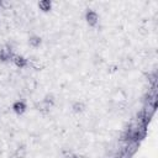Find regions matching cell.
Here are the masks:
<instances>
[{
  "mask_svg": "<svg viewBox=\"0 0 158 158\" xmlns=\"http://www.w3.org/2000/svg\"><path fill=\"white\" fill-rule=\"evenodd\" d=\"M11 58H14V53L11 52V49H9V48L0 49V60L6 62V60H9Z\"/></svg>",
  "mask_w": 158,
  "mask_h": 158,
  "instance_id": "7a4b0ae2",
  "label": "cell"
},
{
  "mask_svg": "<svg viewBox=\"0 0 158 158\" xmlns=\"http://www.w3.org/2000/svg\"><path fill=\"white\" fill-rule=\"evenodd\" d=\"M38 6L41 7V10L48 11V10H51L52 4H51V1H48V0H43V1H40V2H38Z\"/></svg>",
  "mask_w": 158,
  "mask_h": 158,
  "instance_id": "5b68a950",
  "label": "cell"
},
{
  "mask_svg": "<svg viewBox=\"0 0 158 158\" xmlns=\"http://www.w3.org/2000/svg\"><path fill=\"white\" fill-rule=\"evenodd\" d=\"M28 42H30V44L32 47H38L41 44V38L37 37V36H32V37H30V41Z\"/></svg>",
  "mask_w": 158,
  "mask_h": 158,
  "instance_id": "8992f818",
  "label": "cell"
},
{
  "mask_svg": "<svg viewBox=\"0 0 158 158\" xmlns=\"http://www.w3.org/2000/svg\"><path fill=\"white\" fill-rule=\"evenodd\" d=\"M12 109H14V111H15L16 114L21 115V114H23V112H25V110H26V105H25V102H23V101L19 100V101H16V102L12 105Z\"/></svg>",
  "mask_w": 158,
  "mask_h": 158,
  "instance_id": "3957f363",
  "label": "cell"
},
{
  "mask_svg": "<svg viewBox=\"0 0 158 158\" xmlns=\"http://www.w3.org/2000/svg\"><path fill=\"white\" fill-rule=\"evenodd\" d=\"M68 158H83L81 156H78V154H74V153H69L68 154Z\"/></svg>",
  "mask_w": 158,
  "mask_h": 158,
  "instance_id": "ba28073f",
  "label": "cell"
},
{
  "mask_svg": "<svg viewBox=\"0 0 158 158\" xmlns=\"http://www.w3.org/2000/svg\"><path fill=\"white\" fill-rule=\"evenodd\" d=\"M12 60L16 64V67H19V68H23V67L27 65V59L23 58V57H21V56H14V59Z\"/></svg>",
  "mask_w": 158,
  "mask_h": 158,
  "instance_id": "277c9868",
  "label": "cell"
},
{
  "mask_svg": "<svg viewBox=\"0 0 158 158\" xmlns=\"http://www.w3.org/2000/svg\"><path fill=\"white\" fill-rule=\"evenodd\" d=\"M85 20L90 26H95L98 23V15L95 11H88L85 15Z\"/></svg>",
  "mask_w": 158,
  "mask_h": 158,
  "instance_id": "6da1fadb",
  "label": "cell"
},
{
  "mask_svg": "<svg viewBox=\"0 0 158 158\" xmlns=\"http://www.w3.org/2000/svg\"><path fill=\"white\" fill-rule=\"evenodd\" d=\"M73 110H74L75 112H81V111L84 110V104H83V102H75V104L73 105Z\"/></svg>",
  "mask_w": 158,
  "mask_h": 158,
  "instance_id": "52a82bcc",
  "label": "cell"
}]
</instances>
